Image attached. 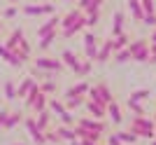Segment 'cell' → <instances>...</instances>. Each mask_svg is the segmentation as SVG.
Returning <instances> with one entry per match:
<instances>
[{
  "label": "cell",
  "mask_w": 156,
  "mask_h": 145,
  "mask_svg": "<svg viewBox=\"0 0 156 145\" xmlns=\"http://www.w3.org/2000/svg\"><path fill=\"white\" fill-rule=\"evenodd\" d=\"M91 68H93V61L82 59V63H79V68H77V75H79V77H86V75L91 72Z\"/></svg>",
  "instance_id": "e575fe53"
},
{
  "label": "cell",
  "mask_w": 156,
  "mask_h": 145,
  "mask_svg": "<svg viewBox=\"0 0 156 145\" xmlns=\"http://www.w3.org/2000/svg\"><path fill=\"white\" fill-rule=\"evenodd\" d=\"M37 89L42 94H47V96H54V94L58 91V84H56L54 80H44V82H40V84H37Z\"/></svg>",
  "instance_id": "f1b7e54d"
},
{
  "label": "cell",
  "mask_w": 156,
  "mask_h": 145,
  "mask_svg": "<svg viewBox=\"0 0 156 145\" xmlns=\"http://www.w3.org/2000/svg\"><path fill=\"white\" fill-rule=\"evenodd\" d=\"M103 2H105V0H79L77 7L82 9V12H91V9H100Z\"/></svg>",
  "instance_id": "83f0119b"
},
{
  "label": "cell",
  "mask_w": 156,
  "mask_h": 145,
  "mask_svg": "<svg viewBox=\"0 0 156 145\" xmlns=\"http://www.w3.org/2000/svg\"><path fill=\"white\" fill-rule=\"evenodd\" d=\"M147 40H149V45H156V28H154V31H151V35H149V38H147Z\"/></svg>",
  "instance_id": "7bdbcfd3"
},
{
  "label": "cell",
  "mask_w": 156,
  "mask_h": 145,
  "mask_svg": "<svg viewBox=\"0 0 156 145\" xmlns=\"http://www.w3.org/2000/svg\"><path fill=\"white\" fill-rule=\"evenodd\" d=\"M47 101H49V96H47V94H42V91H40V96H37V101H35V103H33L30 112H33V115H37V112L47 110Z\"/></svg>",
  "instance_id": "1f68e13d"
},
{
  "label": "cell",
  "mask_w": 156,
  "mask_h": 145,
  "mask_svg": "<svg viewBox=\"0 0 156 145\" xmlns=\"http://www.w3.org/2000/svg\"><path fill=\"white\" fill-rule=\"evenodd\" d=\"M7 115H9V110H7V108H2V110H0V129H2V124H5Z\"/></svg>",
  "instance_id": "b9f144b4"
},
{
  "label": "cell",
  "mask_w": 156,
  "mask_h": 145,
  "mask_svg": "<svg viewBox=\"0 0 156 145\" xmlns=\"http://www.w3.org/2000/svg\"><path fill=\"white\" fill-rule=\"evenodd\" d=\"M151 145H156V138H151Z\"/></svg>",
  "instance_id": "7dc6e473"
},
{
  "label": "cell",
  "mask_w": 156,
  "mask_h": 145,
  "mask_svg": "<svg viewBox=\"0 0 156 145\" xmlns=\"http://www.w3.org/2000/svg\"><path fill=\"white\" fill-rule=\"evenodd\" d=\"M149 99V89H135V91H130L128 101H135V103H142V101Z\"/></svg>",
  "instance_id": "d6a6232c"
},
{
  "label": "cell",
  "mask_w": 156,
  "mask_h": 145,
  "mask_svg": "<svg viewBox=\"0 0 156 145\" xmlns=\"http://www.w3.org/2000/svg\"><path fill=\"white\" fill-rule=\"evenodd\" d=\"M86 96H89L91 101L105 103V106L114 101V94H112V89L105 84V82H96V84H91V87H89V91H86Z\"/></svg>",
  "instance_id": "3957f363"
},
{
  "label": "cell",
  "mask_w": 156,
  "mask_h": 145,
  "mask_svg": "<svg viewBox=\"0 0 156 145\" xmlns=\"http://www.w3.org/2000/svg\"><path fill=\"white\" fill-rule=\"evenodd\" d=\"M2 89H5V99L7 101H14V99H16V87H14L12 80H7L5 84H2Z\"/></svg>",
  "instance_id": "836d02e7"
},
{
  "label": "cell",
  "mask_w": 156,
  "mask_h": 145,
  "mask_svg": "<svg viewBox=\"0 0 156 145\" xmlns=\"http://www.w3.org/2000/svg\"><path fill=\"white\" fill-rule=\"evenodd\" d=\"M56 40H58V33L54 31V33L44 35V38H40V42H37V49H40V52H47V49H49V47H51L54 42H56Z\"/></svg>",
  "instance_id": "4316f807"
},
{
  "label": "cell",
  "mask_w": 156,
  "mask_h": 145,
  "mask_svg": "<svg viewBox=\"0 0 156 145\" xmlns=\"http://www.w3.org/2000/svg\"><path fill=\"white\" fill-rule=\"evenodd\" d=\"M21 12L26 17H44V14H54L56 12V5L51 2H42V5H33V2H26L21 7Z\"/></svg>",
  "instance_id": "8992f818"
},
{
  "label": "cell",
  "mask_w": 156,
  "mask_h": 145,
  "mask_svg": "<svg viewBox=\"0 0 156 145\" xmlns=\"http://www.w3.org/2000/svg\"><path fill=\"white\" fill-rule=\"evenodd\" d=\"M82 19H84V12H82L79 7H75V9H70L68 14H63V17H61V24H58V28H68V26H72V24L82 21Z\"/></svg>",
  "instance_id": "4fadbf2b"
},
{
  "label": "cell",
  "mask_w": 156,
  "mask_h": 145,
  "mask_svg": "<svg viewBox=\"0 0 156 145\" xmlns=\"http://www.w3.org/2000/svg\"><path fill=\"white\" fill-rule=\"evenodd\" d=\"M65 2H75V0H65Z\"/></svg>",
  "instance_id": "f907efd6"
},
{
  "label": "cell",
  "mask_w": 156,
  "mask_h": 145,
  "mask_svg": "<svg viewBox=\"0 0 156 145\" xmlns=\"http://www.w3.org/2000/svg\"><path fill=\"white\" fill-rule=\"evenodd\" d=\"M105 117H110L112 119V124H121L124 122V115H121V106H119L117 101H112V103H107L105 106Z\"/></svg>",
  "instance_id": "8fae6325"
},
{
  "label": "cell",
  "mask_w": 156,
  "mask_h": 145,
  "mask_svg": "<svg viewBox=\"0 0 156 145\" xmlns=\"http://www.w3.org/2000/svg\"><path fill=\"white\" fill-rule=\"evenodd\" d=\"M82 40H84V59H89V61H96L98 47H100V40H98V35L93 33V31H86Z\"/></svg>",
  "instance_id": "5b68a950"
},
{
  "label": "cell",
  "mask_w": 156,
  "mask_h": 145,
  "mask_svg": "<svg viewBox=\"0 0 156 145\" xmlns=\"http://www.w3.org/2000/svg\"><path fill=\"white\" fill-rule=\"evenodd\" d=\"M63 106H65V110H77V108H82L84 106V96H63Z\"/></svg>",
  "instance_id": "7402d4cb"
},
{
  "label": "cell",
  "mask_w": 156,
  "mask_h": 145,
  "mask_svg": "<svg viewBox=\"0 0 156 145\" xmlns=\"http://www.w3.org/2000/svg\"><path fill=\"white\" fill-rule=\"evenodd\" d=\"M82 145H100V143H93V140H82Z\"/></svg>",
  "instance_id": "ee69618b"
},
{
  "label": "cell",
  "mask_w": 156,
  "mask_h": 145,
  "mask_svg": "<svg viewBox=\"0 0 156 145\" xmlns=\"http://www.w3.org/2000/svg\"><path fill=\"white\" fill-rule=\"evenodd\" d=\"M21 124L28 129V133H30V138H33V143H35V145H47V136H44V131H40V129H37V124H35V117H33V115L23 117V122H21Z\"/></svg>",
  "instance_id": "ba28073f"
},
{
  "label": "cell",
  "mask_w": 156,
  "mask_h": 145,
  "mask_svg": "<svg viewBox=\"0 0 156 145\" xmlns=\"http://www.w3.org/2000/svg\"><path fill=\"white\" fill-rule=\"evenodd\" d=\"M0 59L7 61V63H12L14 68H21L23 66V61H21V56L16 52H12V49H7L5 45H0Z\"/></svg>",
  "instance_id": "5bb4252c"
},
{
  "label": "cell",
  "mask_w": 156,
  "mask_h": 145,
  "mask_svg": "<svg viewBox=\"0 0 156 145\" xmlns=\"http://www.w3.org/2000/svg\"><path fill=\"white\" fill-rule=\"evenodd\" d=\"M35 87H37L35 77H26V80H23V82L19 84V89H16V99H23V96H26V94H30Z\"/></svg>",
  "instance_id": "d6986e66"
},
{
  "label": "cell",
  "mask_w": 156,
  "mask_h": 145,
  "mask_svg": "<svg viewBox=\"0 0 156 145\" xmlns=\"http://www.w3.org/2000/svg\"><path fill=\"white\" fill-rule=\"evenodd\" d=\"M70 145H82V140H79V138H75V140H70Z\"/></svg>",
  "instance_id": "f6af8a7d"
},
{
  "label": "cell",
  "mask_w": 156,
  "mask_h": 145,
  "mask_svg": "<svg viewBox=\"0 0 156 145\" xmlns=\"http://www.w3.org/2000/svg\"><path fill=\"white\" fill-rule=\"evenodd\" d=\"M35 117V124H37L40 131H47V129H51V112L49 110H42L37 115H33Z\"/></svg>",
  "instance_id": "e0dca14e"
},
{
  "label": "cell",
  "mask_w": 156,
  "mask_h": 145,
  "mask_svg": "<svg viewBox=\"0 0 156 145\" xmlns=\"http://www.w3.org/2000/svg\"><path fill=\"white\" fill-rule=\"evenodd\" d=\"M128 12L133 14V19L140 24L142 21V17H144V12H142V7H140V2L137 0H128Z\"/></svg>",
  "instance_id": "4dcf8cb0"
},
{
  "label": "cell",
  "mask_w": 156,
  "mask_h": 145,
  "mask_svg": "<svg viewBox=\"0 0 156 145\" xmlns=\"http://www.w3.org/2000/svg\"><path fill=\"white\" fill-rule=\"evenodd\" d=\"M112 54H114V49H112V38H110V40H105L103 45L98 47L96 61H98V63H107V61L112 59Z\"/></svg>",
  "instance_id": "9a60e30c"
},
{
  "label": "cell",
  "mask_w": 156,
  "mask_h": 145,
  "mask_svg": "<svg viewBox=\"0 0 156 145\" xmlns=\"http://www.w3.org/2000/svg\"><path fill=\"white\" fill-rule=\"evenodd\" d=\"M128 110L135 112V115H147V110H144L142 103H135V101H128Z\"/></svg>",
  "instance_id": "f35d334b"
},
{
  "label": "cell",
  "mask_w": 156,
  "mask_h": 145,
  "mask_svg": "<svg viewBox=\"0 0 156 145\" xmlns=\"http://www.w3.org/2000/svg\"><path fill=\"white\" fill-rule=\"evenodd\" d=\"M54 131H56V136H58L61 140H68V143L77 138V131H75V126H65V124H61V126H56Z\"/></svg>",
  "instance_id": "ac0fdd59"
},
{
  "label": "cell",
  "mask_w": 156,
  "mask_h": 145,
  "mask_svg": "<svg viewBox=\"0 0 156 145\" xmlns=\"http://www.w3.org/2000/svg\"><path fill=\"white\" fill-rule=\"evenodd\" d=\"M12 145H23V143H12Z\"/></svg>",
  "instance_id": "681fc988"
},
{
  "label": "cell",
  "mask_w": 156,
  "mask_h": 145,
  "mask_svg": "<svg viewBox=\"0 0 156 145\" xmlns=\"http://www.w3.org/2000/svg\"><path fill=\"white\" fill-rule=\"evenodd\" d=\"M16 14H19V7H16V5H12V7H7L5 12H2V17H5V19H14Z\"/></svg>",
  "instance_id": "ab89813d"
},
{
  "label": "cell",
  "mask_w": 156,
  "mask_h": 145,
  "mask_svg": "<svg viewBox=\"0 0 156 145\" xmlns=\"http://www.w3.org/2000/svg\"><path fill=\"white\" fill-rule=\"evenodd\" d=\"M128 52H130V59L137 61V63H144L149 59V40L147 38H135L128 42Z\"/></svg>",
  "instance_id": "7a4b0ae2"
},
{
  "label": "cell",
  "mask_w": 156,
  "mask_h": 145,
  "mask_svg": "<svg viewBox=\"0 0 156 145\" xmlns=\"http://www.w3.org/2000/svg\"><path fill=\"white\" fill-rule=\"evenodd\" d=\"M154 126H156V122L151 117H147V115H135V117H130V122H128L130 131L135 133L137 138H147V140L154 138Z\"/></svg>",
  "instance_id": "6da1fadb"
},
{
  "label": "cell",
  "mask_w": 156,
  "mask_h": 145,
  "mask_svg": "<svg viewBox=\"0 0 156 145\" xmlns=\"http://www.w3.org/2000/svg\"><path fill=\"white\" fill-rule=\"evenodd\" d=\"M114 136H117V138L121 140V143H130V145H135L137 140H140V138L135 136V133L130 131V129H119V131L114 133Z\"/></svg>",
  "instance_id": "484cf974"
},
{
  "label": "cell",
  "mask_w": 156,
  "mask_h": 145,
  "mask_svg": "<svg viewBox=\"0 0 156 145\" xmlns=\"http://www.w3.org/2000/svg\"><path fill=\"white\" fill-rule=\"evenodd\" d=\"M33 63H35L37 70H44V72H63L65 70L63 61L56 59V56H40V59H35Z\"/></svg>",
  "instance_id": "277c9868"
},
{
  "label": "cell",
  "mask_w": 156,
  "mask_h": 145,
  "mask_svg": "<svg viewBox=\"0 0 156 145\" xmlns=\"http://www.w3.org/2000/svg\"><path fill=\"white\" fill-rule=\"evenodd\" d=\"M89 87H91V82H89V80H84V82H77L75 87H70V89L65 91V96H84V94L89 91Z\"/></svg>",
  "instance_id": "cb8c5ba5"
},
{
  "label": "cell",
  "mask_w": 156,
  "mask_h": 145,
  "mask_svg": "<svg viewBox=\"0 0 156 145\" xmlns=\"http://www.w3.org/2000/svg\"><path fill=\"white\" fill-rule=\"evenodd\" d=\"M124 33V12L121 9H114L112 14V28H110V35L112 38H117V35Z\"/></svg>",
  "instance_id": "2e32d148"
},
{
  "label": "cell",
  "mask_w": 156,
  "mask_h": 145,
  "mask_svg": "<svg viewBox=\"0 0 156 145\" xmlns=\"http://www.w3.org/2000/svg\"><path fill=\"white\" fill-rule=\"evenodd\" d=\"M100 9H91V12H84V28H93L98 26V21H100Z\"/></svg>",
  "instance_id": "d4e9b609"
},
{
  "label": "cell",
  "mask_w": 156,
  "mask_h": 145,
  "mask_svg": "<svg viewBox=\"0 0 156 145\" xmlns=\"http://www.w3.org/2000/svg\"><path fill=\"white\" fill-rule=\"evenodd\" d=\"M107 145H124V143H121V140H119L114 133H110V136H107Z\"/></svg>",
  "instance_id": "60d3db41"
},
{
  "label": "cell",
  "mask_w": 156,
  "mask_h": 145,
  "mask_svg": "<svg viewBox=\"0 0 156 145\" xmlns=\"http://www.w3.org/2000/svg\"><path fill=\"white\" fill-rule=\"evenodd\" d=\"M154 138H156V126H154Z\"/></svg>",
  "instance_id": "c3c4849f"
},
{
  "label": "cell",
  "mask_w": 156,
  "mask_h": 145,
  "mask_svg": "<svg viewBox=\"0 0 156 145\" xmlns=\"http://www.w3.org/2000/svg\"><path fill=\"white\" fill-rule=\"evenodd\" d=\"M12 2H19V0H12Z\"/></svg>",
  "instance_id": "816d5d0a"
},
{
  "label": "cell",
  "mask_w": 156,
  "mask_h": 145,
  "mask_svg": "<svg viewBox=\"0 0 156 145\" xmlns=\"http://www.w3.org/2000/svg\"><path fill=\"white\" fill-rule=\"evenodd\" d=\"M128 42H130V35L128 33H121V35H117V38H112V49L119 52V49L128 47Z\"/></svg>",
  "instance_id": "f546056e"
},
{
  "label": "cell",
  "mask_w": 156,
  "mask_h": 145,
  "mask_svg": "<svg viewBox=\"0 0 156 145\" xmlns=\"http://www.w3.org/2000/svg\"><path fill=\"white\" fill-rule=\"evenodd\" d=\"M75 124L82 126V129H86V131H98V133L107 131L105 119H96V117H75Z\"/></svg>",
  "instance_id": "52a82bcc"
},
{
  "label": "cell",
  "mask_w": 156,
  "mask_h": 145,
  "mask_svg": "<svg viewBox=\"0 0 156 145\" xmlns=\"http://www.w3.org/2000/svg\"><path fill=\"white\" fill-rule=\"evenodd\" d=\"M151 119H154V122H156V112H154V115H151Z\"/></svg>",
  "instance_id": "bcb514c9"
},
{
  "label": "cell",
  "mask_w": 156,
  "mask_h": 145,
  "mask_svg": "<svg viewBox=\"0 0 156 145\" xmlns=\"http://www.w3.org/2000/svg\"><path fill=\"white\" fill-rule=\"evenodd\" d=\"M86 112H89V117H96V119H105V103H98V101H91V99H86L84 101V106Z\"/></svg>",
  "instance_id": "9c48e42d"
},
{
  "label": "cell",
  "mask_w": 156,
  "mask_h": 145,
  "mask_svg": "<svg viewBox=\"0 0 156 145\" xmlns=\"http://www.w3.org/2000/svg\"><path fill=\"white\" fill-rule=\"evenodd\" d=\"M21 122H23V112H9L5 119V124H2V129H7V131H12L14 126H19Z\"/></svg>",
  "instance_id": "603a6c76"
},
{
  "label": "cell",
  "mask_w": 156,
  "mask_h": 145,
  "mask_svg": "<svg viewBox=\"0 0 156 145\" xmlns=\"http://www.w3.org/2000/svg\"><path fill=\"white\" fill-rule=\"evenodd\" d=\"M140 24H142V26H147L149 31H154V28H156V12H154V14H144Z\"/></svg>",
  "instance_id": "74e56055"
},
{
  "label": "cell",
  "mask_w": 156,
  "mask_h": 145,
  "mask_svg": "<svg viewBox=\"0 0 156 145\" xmlns=\"http://www.w3.org/2000/svg\"><path fill=\"white\" fill-rule=\"evenodd\" d=\"M58 24H61V17L58 14H54V17H49V19L42 24V26L37 28V38H44V35L54 33V31H58Z\"/></svg>",
  "instance_id": "7c38bea8"
},
{
  "label": "cell",
  "mask_w": 156,
  "mask_h": 145,
  "mask_svg": "<svg viewBox=\"0 0 156 145\" xmlns=\"http://www.w3.org/2000/svg\"><path fill=\"white\" fill-rule=\"evenodd\" d=\"M126 61H130V52H128V47H124V49L114 52V63H126Z\"/></svg>",
  "instance_id": "d590c367"
},
{
  "label": "cell",
  "mask_w": 156,
  "mask_h": 145,
  "mask_svg": "<svg viewBox=\"0 0 156 145\" xmlns=\"http://www.w3.org/2000/svg\"><path fill=\"white\" fill-rule=\"evenodd\" d=\"M58 59L63 61V66H65V68H70V70H75V72H77L79 63H82V59H79L77 54L72 52V49H63V52H61V56H58Z\"/></svg>",
  "instance_id": "30bf717a"
},
{
  "label": "cell",
  "mask_w": 156,
  "mask_h": 145,
  "mask_svg": "<svg viewBox=\"0 0 156 145\" xmlns=\"http://www.w3.org/2000/svg\"><path fill=\"white\" fill-rule=\"evenodd\" d=\"M140 2V7H142L144 14H154L156 12V0H137Z\"/></svg>",
  "instance_id": "8d00e7d4"
},
{
  "label": "cell",
  "mask_w": 156,
  "mask_h": 145,
  "mask_svg": "<svg viewBox=\"0 0 156 145\" xmlns=\"http://www.w3.org/2000/svg\"><path fill=\"white\" fill-rule=\"evenodd\" d=\"M47 110L54 112L56 117H61L63 112H68V110H65V106H63V101H61V99H54V96H49V101H47Z\"/></svg>",
  "instance_id": "ffe728a7"
},
{
  "label": "cell",
  "mask_w": 156,
  "mask_h": 145,
  "mask_svg": "<svg viewBox=\"0 0 156 145\" xmlns=\"http://www.w3.org/2000/svg\"><path fill=\"white\" fill-rule=\"evenodd\" d=\"M82 31H84V19L77 21V24H72V26H68V28H61V38H63V40H70L72 35L82 33Z\"/></svg>",
  "instance_id": "44dd1931"
}]
</instances>
